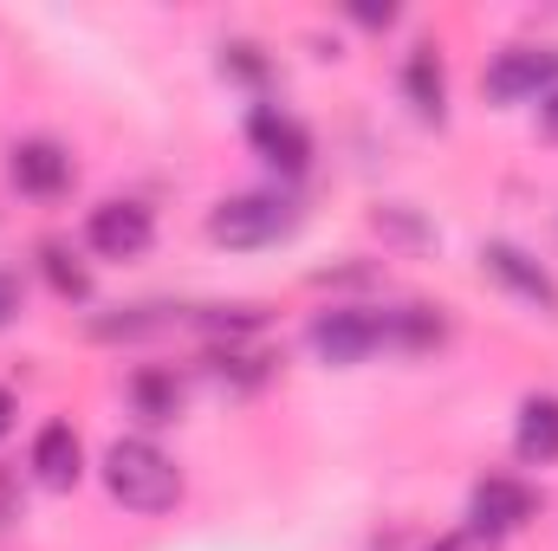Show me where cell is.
Here are the masks:
<instances>
[{
	"mask_svg": "<svg viewBox=\"0 0 558 551\" xmlns=\"http://www.w3.org/2000/svg\"><path fill=\"white\" fill-rule=\"evenodd\" d=\"M105 487H111V500L131 506V513H169V506L182 500L175 461H169L162 448H149V441H111V454H105Z\"/></svg>",
	"mask_w": 558,
	"mask_h": 551,
	"instance_id": "cell-1",
	"label": "cell"
},
{
	"mask_svg": "<svg viewBox=\"0 0 558 551\" xmlns=\"http://www.w3.org/2000/svg\"><path fill=\"white\" fill-rule=\"evenodd\" d=\"M299 228V208L286 195H228L208 215V241L215 247H274Z\"/></svg>",
	"mask_w": 558,
	"mask_h": 551,
	"instance_id": "cell-2",
	"label": "cell"
},
{
	"mask_svg": "<svg viewBox=\"0 0 558 551\" xmlns=\"http://www.w3.org/2000/svg\"><path fill=\"white\" fill-rule=\"evenodd\" d=\"M539 513V493L526 487V480H507V474H487L474 493H468V532L474 539H507V532H520L526 519Z\"/></svg>",
	"mask_w": 558,
	"mask_h": 551,
	"instance_id": "cell-3",
	"label": "cell"
},
{
	"mask_svg": "<svg viewBox=\"0 0 558 551\" xmlns=\"http://www.w3.org/2000/svg\"><path fill=\"white\" fill-rule=\"evenodd\" d=\"M558 91V46H507L487 65V98L494 105H526V98Z\"/></svg>",
	"mask_w": 558,
	"mask_h": 551,
	"instance_id": "cell-4",
	"label": "cell"
},
{
	"mask_svg": "<svg viewBox=\"0 0 558 551\" xmlns=\"http://www.w3.org/2000/svg\"><path fill=\"white\" fill-rule=\"evenodd\" d=\"M384 344H390V318H377V311L344 305V311L312 318V351H318L325 364H364V357L384 351Z\"/></svg>",
	"mask_w": 558,
	"mask_h": 551,
	"instance_id": "cell-5",
	"label": "cell"
},
{
	"mask_svg": "<svg viewBox=\"0 0 558 551\" xmlns=\"http://www.w3.org/2000/svg\"><path fill=\"white\" fill-rule=\"evenodd\" d=\"M85 241L105 260H137V254H149V241H156V215L143 201H105V208H92Z\"/></svg>",
	"mask_w": 558,
	"mask_h": 551,
	"instance_id": "cell-6",
	"label": "cell"
},
{
	"mask_svg": "<svg viewBox=\"0 0 558 551\" xmlns=\"http://www.w3.org/2000/svg\"><path fill=\"white\" fill-rule=\"evenodd\" d=\"M247 143H254L274 169H305V162H312V131H305L292 111H279V105H260V111L247 118Z\"/></svg>",
	"mask_w": 558,
	"mask_h": 551,
	"instance_id": "cell-7",
	"label": "cell"
},
{
	"mask_svg": "<svg viewBox=\"0 0 558 551\" xmlns=\"http://www.w3.org/2000/svg\"><path fill=\"white\" fill-rule=\"evenodd\" d=\"M487 273L500 279L513 298H526V305H539V311H558V285H553V273L539 267V260H526L513 241H487Z\"/></svg>",
	"mask_w": 558,
	"mask_h": 551,
	"instance_id": "cell-8",
	"label": "cell"
},
{
	"mask_svg": "<svg viewBox=\"0 0 558 551\" xmlns=\"http://www.w3.org/2000/svg\"><path fill=\"white\" fill-rule=\"evenodd\" d=\"M7 169H13V188H20V195H59V188L72 182V156H65L59 143H46V137L20 143Z\"/></svg>",
	"mask_w": 558,
	"mask_h": 551,
	"instance_id": "cell-9",
	"label": "cell"
},
{
	"mask_svg": "<svg viewBox=\"0 0 558 551\" xmlns=\"http://www.w3.org/2000/svg\"><path fill=\"white\" fill-rule=\"evenodd\" d=\"M33 474H39V487H78L85 448H78V434H72L65 421H46V428H39V441H33Z\"/></svg>",
	"mask_w": 558,
	"mask_h": 551,
	"instance_id": "cell-10",
	"label": "cell"
},
{
	"mask_svg": "<svg viewBox=\"0 0 558 551\" xmlns=\"http://www.w3.org/2000/svg\"><path fill=\"white\" fill-rule=\"evenodd\" d=\"M403 98L416 105L422 124H441V105H448V72H441V52L416 46L410 65H403Z\"/></svg>",
	"mask_w": 558,
	"mask_h": 551,
	"instance_id": "cell-11",
	"label": "cell"
},
{
	"mask_svg": "<svg viewBox=\"0 0 558 551\" xmlns=\"http://www.w3.org/2000/svg\"><path fill=\"white\" fill-rule=\"evenodd\" d=\"M513 448H520L526 461H558V396H533V403H520Z\"/></svg>",
	"mask_w": 558,
	"mask_h": 551,
	"instance_id": "cell-12",
	"label": "cell"
},
{
	"mask_svg": "<svg viewBox=\"0 0 558 551\" xmlns=\"http://www.w3.org/2000/svg\"><path fill=\"white\" fill-rule=\"evenodd\" d=\"M39 267H46V279H52V292H59V298H92V273H85L65 247H52V241H46V247H39Z\"/></svg>",
	"mask_w": 558,
	"mask_h": 551,
	"instance_id": "cell-13",
	"label": "cell"
},
{
	"mask_svg": "<svg viewBox=\"0 0 558 551\" xmlns=\"http://www.w3.org/2000/svg\"><path fill=\"white\" fill-rule=\"evenodd\" d=\"M137 403L149 421H175V409H182V390H175V377H162V370H143L137 377Z\"/></svg>",
	"mask_w": 558,
	"mask_h": 551,
	"instance_id": "cell-14",
	"label": "cell"
},
{
	"mask_svg": "<svg viewBox=\"0 0 558 551\" xmlns=\"http://www.w3.org/2000/svg\"><path fill=\"white\" fill-rule=\"evenodd\" d=\"M13 311H20V285H13V279L0 273V331L13 325Z\"/></svg>",
	"mask_w": 558,
	"mask_h": 551,
	"instance_id": "cell-15",
	"label": "cell"
},
{
	"mask_svg": "<svg viewBox=\"0 0 558 551\" xmlns=\"http://www.w3.org/2000/svg\"><path fill=\"white\" fill-rule=\"evenodd\" d=\"M351 20H357V26H390L397 7H351Z\"/></svg>",
	"mask_w": 558,
	"mask_h": 551,
	"instance_id": "cell-16",
	"label": "cell"
},
{
	"mask_svg": "<svg viewBox=\"0 0 558 551\" xmlns=\"http://www.w3.org/2000/svg\"><path fill=\"white\" fill-rule=\"evenodd\" d=\"M428 551H487V539H474V532H461V539H441V546H428Z\"/></svg>",
	"mask_w": 558,
	"mask_h": 551,
	"instance_id": "cell-17",
	"label": "cell"
},
{
	"mask_svg": "<svg viewBox=\"0 0 558 551\" xmlns=\"http://www.w3.org/2000/svg\"><path fill=\"white\" fill-rule=\"evenodd\" d=\"M539 124H546V137H558V91L539 105Z\"/></svg>",
	"mask_w": 558,
	"mask_h": 551,
	"instance_id": "cell-18",
	"label": "cell"
},
{
	"mask_svg": "<svg viewBox=\"0 0 558 551\" xmlns=\"http://www.w3.org/2000/svg\"><path fill=\"white\" fill-rule=\"evenodd\" d=\"M7 428H13V396L0 390V434H7Z\"/></svg>",
	"mask_w": 558,
	"mask_h": 551,
	"instance_id": "cell-19",
	"label": "cell"
}]
</instances>
